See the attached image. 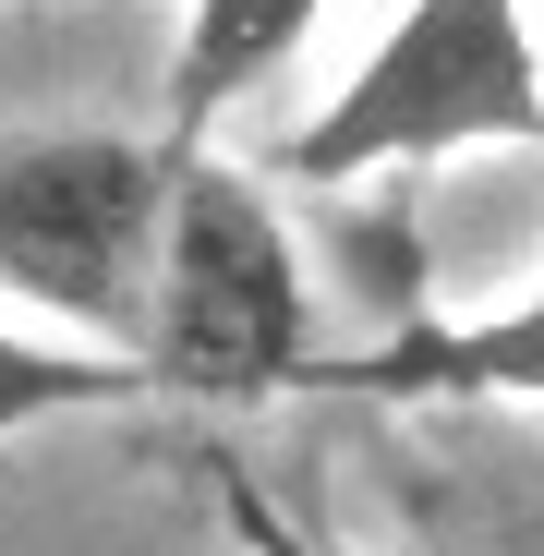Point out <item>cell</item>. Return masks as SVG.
Instances as JSON below:
<instances>
[{
  "label": "cell",
  "instance_id": "277c9868",
  "mask_svg": "<svg viewBox=\"0 0 544 556\" xmlns=\"http://www.w3.org/2000/svg\"><path fill=\"white\" fill-rule=\"evenodd\" d=\"M315 388L327 400H508V412H544V291L484 303V315H412L376 351H327Z\"/></svg>",
  "mask_w": 544,
  "mask_h": 556
},
{
  "label": "cell",
  "instance_id": "8992f818",
  "mask_svg": "<svg viewBox=\"0 0 544 556\" xmlns=\"http://www.w3.org/2000/svg\"><path fill=\"white\" fill-rule=\"evenodd\" d=\"M146 400V376L122 351H73L49 327H0V435H37V424H73V412H122Z\"/></svg>",
  "mask_w": 544,
  "mask_h": 556
},
{
  "label": "cell",
  "instance_id": "3957f363",
  "mask_svg": "<svg viewBox=\"0 0 544 556\" xmlns=\"http://www.w3.org/2000/svg\"><path fill=\"white\" fill-rule=\"evenodd\" d=\"M169 169V134H0V303H25L73 351L134 363Z\"/></svg>",
  "mask_w": 544,
  "mask_h": 556
},
{
  "label": "cell",
  "instance_id": "7a4b0ae2",
  "mask_svg": "<svg viewBox=\"0 0 544 556\" xmlns=\"http://www.w3.org/2000/svg\"><path fill=\"white\" fill-rule=\"evenodd\" d=\"M520 146L544 157V37L532 0H400L388 37L351 61V85L279 134V181H400V169H447Z\"/></svg>",
  "mask_w": 544,
  "mask_h": 556
},
{
  "label": "cell",
  "instance_id": "6da1fadb",
  "mask_svg": "<svg viewBox=\"0 0 544 556\" xmlns=\"http://www.w3.org/2000/svg\"><path fill=\"white\" fill-rule=\"evenodd\" d=\"M315 278L254 169L194 146L169 169V218H157V278H146V327H134V376L146 400H206V412H266L315 388Z\"/></svg>",
  "mask_w": 544,
  "mask_h": 556
},
{
  "label": "cell",
  "instance_id": "5b68a950",
  "mask_svg": "<svg viewBox=\"0 0 544 556\" xmlns=\"http://www.w3.org/2000/svg\"><path fill=\"white\" fill-rule=\"evenodd\" d=\"M339 13V0H181V37H169V110H157V134L194 157V146H218V122L254 98L266 73H279L315 25Z\"/></svg>",
  "mask_w": 544,
  "mask_h": 556
}]
</instances>
